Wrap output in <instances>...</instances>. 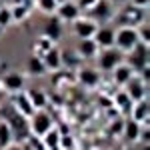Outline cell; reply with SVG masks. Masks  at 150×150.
I'll return each instance as SVG.
<instances>
[{
	"label": "cell",
	"instance_id": "obj_13",
	"mask_svg": "<svg viewBox=\"0 0 150 150\" xmlns=\"http://www.w3.org/2000/svg\"><path fill=\"white\" fill-rule=\"evenodd\" d=\"M130 112H132V120H136L138 124H140V122L148 124V114H150V108H148V98L136 100V102L132 104Z\"/></svg>",
	"mask_w": 150,
	"mask_h": 150
},
{
	"label": "cell",
	"instance_id": "obj_4",
	"mask_svg": "<svg viewBox=\"0 0 150 150\" xmlns=\"http://www.w3.org/2000/svg\"><path fill=\"white\" fill-rule=\"evenodd\" d=\"M96 56H98V68L104 70V72H112L120 62H124V54L116 46L102 48V52H98Z\"/></svg>",
	"mask_w": 150,
	"mask_h": 150
},
{
	"label": "cell",
	"instance_id": "obj_34",
	"mask_svg": "<svg viewBox=\"0 0 150 150\" xmlns=\"http://www.w3.org/2000/svg\"><path fill=\"white\" fill-rule=\"evenodd\" d=\"M62 2H68V0H56V4H62Z\"/></svg>",
	"mask_w": 150,
	"mask_h": 150
},
{
	"label": "cell",
	"instance_id": "obj_28",
	"mask_svg": "<svg viewBox=\"0 0 150 150\" xmlns=\"http://www.w3.org/2000/svg\"><path fill=\"white\" fill-rule=\"evenodd\" d=\"M12 12V20H24L26 18V14H28V10H26V6H16Z\"/></svg>",
	"mask_w": 150,
	"mask_h": 150
},
{
	"label": "cell",
	"instance_id": "obj_29",
	"mask_svg": "<svg viewBox=\"0 0 150 150\" xmlns=\"http://www.w3.org/2000/svg\"><path fill=\"white\" fill-rule=\"evenodd\" d=\"M52 46H54V44H52V40H48L46 36H42V38L38 40V44H36V48H38V50H40L42 54H44L46 50H50V48H52Z\"/></svg>",
	"mask_w": 150,
	"mask_h": 150
},
{
	"label": "cell",
	"instance_id": "obj_23",
	"mask_svg": "<svg viewBox=\"0 0 150 150\" xmlns=\"http://www.w3.org/2000/svg\"><path fill=\"white\" fill-rule=\"evenodd\" d=\"M16 110H18L20 114H24L26 118H28V116H32L36 112L34 106L30 104V100H28V96H26V94H20V96L16 98Z\"/></svg>",
	"mask_w": 150,
	"mask_h": 150
},
{
	"label": "cell",
	"instance_id": "obj_37",
	"mask_svg": "<svg viewBox=\"0 0 150 150\" xmlns=\"http://www.w3.org/2000/svg\"><path fill=\"white\" fill-rule=\"evenodd\" d=\"M60 150H70V148H60Z\"/></svg>",
	"mask_w": 150,
	"mask_h": 150
},
{
	"label": "cell",
	"instance_id": "obj_8",
	"mask_svg": "<svg viewBox=\"0 0 150 150\" xmlns=\"http://www.w3.org/2000/svg\"><path fill=\"white\" fill-rule=\"evenodd\" d=\"M98 26L100 24H96L88 16H78L76 20H72V30H74V34L78 38H92Z\"/></svg>",
	"mask_w": 150,
	"mask_h": 150
},
{
	"label": "cell",
	"instance_id": "obj_16",
	"mask_svg": "<svg viewBox=\"0 0 150 150\" xmlns=\"http://www.w3.org/2000/svg\"><path fill=\"white\" fill-rule=\"evenodd\" d=\"M42 62H44V66H46V70H58L60 66H62V58H60V50L58 48H50V50H46L44 54H42Z\"/></svg>",
	"mask_w": 150,
	"mask_h": 150
},
{
	"label": "cell",
	"instance_id": "obj_3",
	"mask_svg": "<svg viewBox=\"0 0 150 150\" xmlns=\"http://www.w3.org/2000/svg\"><path fill=\"white\" fill-rule=\"evenodd\" d=\"M8 126H10V132H12V140H24L30 138V124L26 122V116L20 114L16 108H14V114L8 118Z\"/></svg>",
	"mask_w": 150,
	"mask_h": 150
},
{
	"label": "cell",
	"instance_id": "obj_31",
	"mask_svg": "<svg viewBox=\"0 0 150 150\" xmlns=\"http://www.w3.org/2000/svg\"><path fill=\"white\" fill-rule=\"evenodd\" d=\"M10 20H12V12L2 6V8H0V26H6Z\"/></svg>",
	"mask_w": 150,
	"mask_h": 150
},
{
	"label": "cell",
	"instance_id": "obj_14",
	"mask_svg": "<svg viewBox=\"0 0 150 150\" xmlns=\"http://www.w3.org/2000/svg\"><path fill=\"white\" fill-rule=\"evenodd\" d=\"M76 54L82 58H94L98 54V44L94 42V38H80L76 44Z\"/></svg>",
	"mask_w": 150,
	"mask_h": 150
},
{
	"label": "cell",
	"instance_id": "obj_7",
	"mask_svg": "<svg viewBox=\"0 0 150 150\" xmlns=\"http://www.w3.org/2000/svg\"><path fill=\"white\" fill-rule=\"evenodd\" d=\"M30 124V130H32V134H34L36 138H40V136H44L50 128L54 126V122H52V116L46 114L42 108L32 114V122H28Z\"/></svg>",
	"mask_w": 150,
	"mask_h": 150
},
{
	"label": "cell",
	"instance_id": "obj_38",
	"mask_svg": "<svg viewBox=\"0 0 150 150\" xmlns=\"http://www.w3.org/2000/svg\"><path fill=\"white\" fill-rule=\"evenodd\" d=\"M10 150H20V148H10Z\"/></svg>",
	"mask_w": 150,
	"mask_h": 150
},
{
	"label": "cell",
	"instance_id": "obj_5",
	"mask_svg": "<svg viewBox=\"0 0 150 150\" xmlns=\"http://www.w3.org/2000/svg\"><path fill=\"white\" fill-rule=\"evenodd\" d=\"M126 56H128L126 58V64L134 70V72H138L140 68L148 66V44L138 42L130 52H126Z\"/></svg>",
	"mask_w": 150,
	"mask_h": 150
},
{
	"label": "cell",
	"instance_id": "obj_18",
	"mask_svg": "<svg viewBox=\"0 0 150 150\" xmlns=\"http://www.w3.org/2000/svg\"><path fill=\"white\" fill-rule=\"evenodd\" d=\"M2 86L6 90H10V92H18V90H22V86H24V76L18 74V72H10V74L4 76Z\"/></svg>",
	"mask_w": 150,
	"mask_h": 150
},
{
	"label": "cell",
	"instance_id": "obj_27",
	"mask_svg": "<svg viewBox=\"0 0 150 150\" xmlns=\"http://www.w3.org/2000/svg\"><path fill=\"white\" fill-rule=\"evenodd\" d=\"M136 32H138L140 42H144V44H148V42H150V28H148V22H146V20L136 26Z\"/></svg>",
	"mask_w": 150,
	"mask_h": 150
},
{
	"label": "cell",
	"instance_id": "obj_6",
	"mask_svg": "<svg viewBox=\"0 0 150 150\" xmlns=\"http://www.w3.org/2000/svg\"><path fill=\"white\" fill-rule=\"evenodd\" d=\"M88 18H92L96 24H102V22H108L112 16H114V8H112V2L110 0H98L94 6H90L88 10Z\"/></svg>",
	"mask_w": 150,
	"mask_h": 150
},
{
	"label": "cell",
	"instance_id": "obj_17",
	"mask_svg": "<svg viewBox=\"0 0 150 150\" xmlns=\"http://www.w3.org/2000/svg\"><path fill=\"white\" fill-rule=\"evenodd\" d=\"M112 76H114V82L118 84V86H124V84L134 76V70L130 68L126 62H120V64L112 70Z\"/></svg>",
	"mask_w": 150,
	"mask_h": 150
},
{
	"label": "cell",
	"instance_id": "obj_19",
	"mask_svg": "<svg viewBox=\"0 0 150 150\" xmlns=\"http://www.w3.org/2000/svg\"><path fill=\"white\" fill-rule=\"evenodd\" d=\"M26 68L28 72L32 74V76H42L44 72H46V66H44V62H42V58L34 54V56L28 58V62H26Z\"/></svg>",
	"mask_w": 150,
	"mask_h": 150
},
{
	"label": "cell",
	"instance_id": "obj_10",
	"mask_svg": "<svg viewBox=\"0 0 150 150\" xmlns=\"http://www.w3.org/2000/svg\"><path fill=\"white\" fill-rule=\"evenodd\" d=\"M124 88H126V94L134 102H136V100H142V98H148V84H144L136 74L124 84Z\"/></svg>",
	"mask_w": 150,
	"mask_h": 150
},
{
	"label": "cell",
	"instance_id": "obj_12",
	"mask_svg": "<svg viewBox=\"0 0 150 150\" xmlns=\"http://www.w3.org/2000/svg\"><path fill=\"white\" fill-rule=\"evenodd\" d=\"M114 34L116 28H112V26H98L92 38L98 44V48H112L114 46Z\"/></svg>",
	"mask_w": 150,
	"mask_h": 150
},
{
	"label": "cell",
	"instance_id": "obj_20",
	"mask_svg": "<svg viewBox=\"0 0 150 150\" xmlns=\"http://www.w3.org/2000/svg\"><path fill=\"white\" fill-rule=\"evenodd\" d=\"M26 96H28L30 104L34 106V110H40V108L46 106V94L42 92V90H38V88H30L26 92Z\"/></svg>",
	"mask_w": 150,
	"mask_h": 150
},
{
	"label": "cell",
	"instance_id": "obj_11",
	"mask_svg": "<svg viewBox=\"0 0 150 150\" xmlns=\"http://www.w3.org/2000/svg\"><path fill=\"white\" fill-rule=\"evenodd\" d=\"M54 14H56L62 22H72V20H76V18L82 14V10L78 8V4H76L74 0H68V2L58 4V8H56Z\"/></svg>",
	"mask_w": 150,
	"mask_h": 150
},
{
	"label": "cell",
	"instance_id": "obj_1",
	"mask_svg": "<svg viewBox=\"0 0 150 150\" xmlns=\"http://www.w3.org/2000/svg\"><path fill=\"white\" fill-rule=\"evenodd\" d=\"M146 10L148 8H138L134 4H128V6L118 10V14H116V24L118 26H132V28H136L138 24H142L146 20Z\"/></svg>",
	"mask_w": 150,
	"mask_h": 150
},
{
	"label": "cell",
	"instance_id": "obj_25",
	"mask_svg": "<svg viewBox=\"0 0 150 150\" xmlns=\"http://www.w3.org/2000/svg\"><path fill=\"white\" fill-rule=\"evenodd\" d=\"M12 142V132L8 122H0V148H8Z\"/></svg>",
	"mask_w": 150,
	"mask_h": 150
},
{
	"label": "cell",
	"instance_id": "obj_30",
	"mask_svg": "<svg viewBox=\"0 0 150 150\" xmlns=\"http://www.w3.org/2000/svg\"><path fill=\"white\" fill-rule=\"evenodd\" d=\"M58 146H60V148H70V150H72L74 140H72L70 134H60V142H58Z\"/></svg>",
	"mask_w": 150,
	"mask_h": 150
},
{
	"label": "cell",
	"instance_id": "obj_33",
	"mask_svg": "<svg viewBox=\"0 0 150 150\" xmlns=\"http://www.w3.org/2000/svg\"><path fill=\"white\" fill-rule=\"evenodd\" d=\"M130 4H134V6H138V8H148L150 6V0H128Z\"/></svg>",
	"mask_w": 150,
	"mask_h": 150
},
{
	"label": "cell",
	"instance_id": "obj_35",
	"mask_svg": "<svg viewBox=\"0 0 150 150\" xmlns=\"http://www.w3.org/2000/svg\"><path fill=\"white\" fill-rule=\"evenodd\" d=\"M110 2H128V0H110Z\"/></svg>",
	"mask_w": 150,
	"mask_h": 150
},
{
	"label": "cell",
	"instance_id": "obj_22",
	"mask_svg": "<svg viewBox=\"0 0 150 150\" xmlns=\"http://www.w3.org/2000/svg\"><path fill=\"white\" fill-rule=\"evenodd\" d=\"M40 142H42V146H44V148H56L58 142H60V132L52 126L44 136H40Z\"/></svg>",
	"mask_w": 150,
	"mask_h": 150
},
{
	"label": "cell",
	"instance_id": "obj_2",
	"mask_svg": "<svg viewBox=\"0 0 150 150\" xmlns=\"http://www.w3.org/2000/svg\"><path fill=\"white\" fill-rule=\"evenodd\" d=\"M138 42H140V38H138V32H136V28H132V26H120V28H116L114 46L118 48L122 54L130 52V50L136 46Z\"/></svg>",
	"mask_w": 150,
	"mask_h": 150
},
{
	"label": "cell",
	"instance_id": "obj_9",
	"mask_svg": "<svg viewBox=\"0 0 150 150\" xmlns=\"http://www.w3.org/2000/svg\"><path fill=\"white\" fill-rule=\"evenodd\" d=\"M42 34L46 36L48 40H52V42H56V40L62 38L64 26H62V20L58 18L56 14H50V16H48V20L44 22V28H42Z\"/></svg>",
	"mask_w": 150,
	"mask_h": 150
},
{
	"label": "cell",
	"instance_id": "obj_15",
	"mask_svg": "<svg viewBox=\"0 0 150 150\" xmlns=\"http://www.w3.org/2000/svg\"><path fill=\"white\" fill-rule=\"evenodd\" d=\"M78 80H80L82 86L94 88L100 82V74H98V70H94V68H80L78 70Z\"/></svg>",
	"mask_w": 150,
	"mask_h": 150
},
{
	"label": "cell",
	"instance_id": "obj_21",
	"mask_svg": "<svg viewBox=\"0 0 150 150\" xmlns=\"http://www.w3.org/2000/svg\"><path fill=\"white\" fill-rule=\"evenodd\" d=\"M124 138L128 140V142H134V140H138V134H140V124L136 122V120H126L124 122Z\"/></svg>",
	"mask_w": 150,
	"mask_h": 150
},
{
	"label": "cell",
	"instance_id": "obj_36",
	"mask_svg": "<svg viewBox=\"0 0 150 150\" xmlns=\"http://www.w3.org/2000/svg\"><path fill=\"white\" fill-rule=\"evenodd\" d=\"M2 6H4V4H2V0H0V8H2Z\"/></svg>",
	"mask_w": 150,
	"mask_h": 150
},
{
	"label": "cell",
	"instance_id": "obj_24",
	"mask_svg": "<svg viewBox=\"0 0 150 150\" xmlns=\"http://www.w3.org/2000/svg\"><path fill=\"white\" fill-rule=\"evenodd\" d=\"M132 104H134V100H132V98L126 94V90H118V92H116V96H114V106H118L120 110H128V112H130Z\"/></svg>",
	"mask_w": 150,
	"mask_h": 150
},
{
	"label": "cell",
	"instance_id": "obj_26",
	"mask_svg": "<svg viewBox=\"0 0 150 150\" xmlns=\"http://www.w3.org/2000/svg\"><path fill=\"white\" fill-rule=\"evenodd\" d=\"M36 4H38V10H42L44 14H54L58 8V4H56V0H36Z\"/></svg>",
	"mask_w": 150,
	"mask_h": 150
},
{
	"label": "cell",
	"instance_id": "obj_32",
	"mask_svg": "<svg viewBox=\"0 0 150 150\" xmlns=\"http://www.w3.org/2000/svg\"><path fill=\"white\" fill-rule=\"evenodd\" d=\"M96 2H98V0H76V4H78V8H80V10H84V12L88 10L90 6H94Z\"/></svg>",
	"mask_w": 150,
	"mask_h": 150
}]
</instances>
